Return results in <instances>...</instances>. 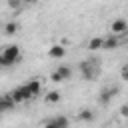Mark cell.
<instances>
[{
    "label": "cell",
    "mask_w": 128,
    "mask_h": 128,
    "mask_svg": "<svg viewBox=\"0 0 128 128\" xmlns=\"http://www.w3.org/2000/svg\"><path fill=\"white\" fill-rule=\"evenodd\" d=\"M52 122L56 124V128H70V120L66 116H56V118H52Z\"/></svg>",
    "instance_id": "14"
},
{
    "label": "cell",
    "mask_w": 128,
    "mask_h": 128,
    "mask_svg": "<svg viewBox=\"0 0 128 128\" xmlns=\"http://www.w3.org/2000/svg\"><path fill=\"white\" fill-rule=\"evenodd\" d=\"M8 94L12 96V100H14L16 104H20V102H26V100H32V96H30V92H28L26 84H22V86L14 88V90H12V92H8Z\"/></svg>",
    "instance_id": "4"
},
{
    "label": "cell",
    "mask_w": 128,
    "mask_h": 128,
    "mask_svg": "<svg viewBox=\"0 0 128 128\" xmlns=\"http://www.w3.org/2000/svg\"><path fill=\"white\" fill-rule=\"evenodd\" d=\"M14 106H16V102L12 100L10 94H0V116H2L4 112H10Z\"/></svg>",
    "instance_id": "7"
},
{
    "label": "cell",
    "mask_w": 128,
    "mask_h": 128,
    "mask_svg": "<svg viewBox=\"0 0 128 128\" xmlns=\"http://www.w3.org/2000/svg\"><path fill=\"white\" fill-rule=\"evenodd\" d=\"M44 128H56V124H54V122H52V120H48V122H46V124H44Z\"/></svg>",
    "instance_id": "20"
},
{
    "label": "cell",
    "mask_w": 128,
    "mask_h": 128,
    "mask_svg": "<svg viewBox=\"0 0 128 128\" xmlns=\"http://www.w3.org/2000/svg\"><path fill=\"white\" fill-rule=\"evenodd\" d=\"M116 94H118V86H108V88H104V90L100 92V104H102V106L110 104V100H112Z\"/></svg>",
    "instance_id": "6"
},
{
    "label": "cell",
    "mask_w": 128,
    "mask_h": 128,
    "mask_svg": "<svg viewBox=\"0 0 128 128\" xmlns=\"http://www.w3.org/2000/svg\"><path fill=\"white\" fill-rule=\"evenodd\" d=\"M0 68H8V64H6V60H4L2 54H0Z\"/></svg>",
    "instance_id": "19"
},
{
    "label": "cell",
    "mask_w": 128,
    "mask_h": 128,
    "mask_svg": "<svg viewBox=\"0 0 128 128\" xmlns=\"http://www.w3.org/2000/svg\"><path fill=\"white\" fill-rule=\"evenodd\" d=\"M80 72H82V76H84L86 80H94V78L98 76L100 68H98L96 62H92V60H84V62H80Z\"/></svg>",
    "instance_id": "2"
},
{
    "label": "cell",
    "mask_w": 128,
    "mask_h": 128,
    "mask_svg": "<svg viewBox=\"0 0 128 128\" xmlns=\"http://www.w3.org/2000/svg\"><path fill=\"white\" fill-rule=\"evenodd\" d=\"M124 32H128V22H126L124 18L112 20V24H110V34L118 36V34H124Z\"/></svg>",
    "instance_id": "5"
},
{
    "label": "cell",
    "mask_w": 128,
    "mask_h": 128,
    "mask_svg": "<svg viewBox=\"0 0 128 128\" xmlns=\"http://www.w3.org/2000/svg\"><path fill=\"white\" fill-rule=\"evenodd\" d=\"M122 80H126V82H128V66H124V68H122Z\"/></svg>",
    "instance_id": "18"
},
{
    "label": "cell",
    "mask_w": 128,
    "mask_h": 128,
    "mask_svg": "<svg viewBox=\"0 0 128 128\" xmlns=\"http://www.w3.org/2000/svg\"><path fill=\"white\" fill-rule=\"evenodd\" d=\"M44 100H46L48 104H56V102H60V92H58V90H50V92L44 96Z\"/></svg>",
    "instance_id": "13"
},
{
    "label": "cell",
    "mask_w": 128,
    "mask_h": 128,
    "mask_svg": "<svg viewBox=\"0 0 128 128\" xmlns=\"http://www.w3.org/2000/svg\"><path fill=\"white\" fill-rule=\"evenodd\" d=\"M102 44H104V38H90L88 42V50H102Z\"/></svg>",
    "instance_id": "12"
},
{
    "label": "cell",
    "mask_w": 128,
    "mask_h": 128,
    "mask_svg": "<svg viewBox=\"0 0 128 128\" xmlns=\"http://www.w3.org/2000/svg\"><path fill=\"white\" fill-rule=\"evenodd\" d=\"M8 6H10L12 10H18V8H20V2H18V0H16V2H14V0H10V2H8Z\"/></svg>",
    "instance_id": "16"
},
{
    "label": "cell",
    "mask_w": 128,
    "mask_h": 128,
    "mask_svg": "<svg viewBox=\"0 0 128 128\" xmlns=\"http://www.w3.org/2000/svg\"><path fill=\"white\" fill-rule=\"evenodd\" d=\"M120 114H122L124 118H128V104H124V106L120 108Z\"/></svg>",
    "instance_id": "17"
},
{
    "label": "cell",
    "mask_w": 128,
    "mask_h": 128,
    "mask_svg": "<svg viewBox=\"0 0 128 128\" xmlns=\"http://www.w3.org/2000/svg\"><path fill=\"white\" fill-rule=\"evenodd\" d=\"M26 88H28L30 96H32V98H36V96L40 94V90H42V82H40L38 78H32V80H28V82H26Z\"/></svg>",
    "instance_id": "9"
},
{
    "label": "cell",
    "mask_w": 128,
    "mask_h": 128,
    "mask_svg": "<svg viewBox=\"0 0 128 128\" xmlns=\"http://www.w3.org/2000/svg\"><path fill=\"white\" fill-rule=\"evenodd\" d=\"M70 76H72V68L66 66V64H60V66L50 74V80H52V82H66V80H70Z\"/></svg>",
    "instance_id": "3"
},
{
    "label": "cell",
    "mask_w": 128,
    "mask_h": 128,
    "mask_svg": "<svg viewBox=\"0 0 128 128\" xmlns=\"http://www.w3.org/2000/svg\"><path fill=\"white\" fill-rule=\"evenodd\" d=\"M120 46V40L114 36V34H108L106 38H104V44H102V50H114V48H118Z\"/></svg>",
    "instance_id": "10"
},
{
    "label": "cell",
    "mask_w": 128,
    "mask_h": 128,
    "mask_svg": "<svg viewBox=\"0 0 128 128\" xmlns=\"http://www.w3.org/2000/svg\"><path fill=\"white\" fill-rule=\"evenodd\" d=\"M18 28H20V26H18V22H14V20H12V22H6V26H4V32H6L8 36H14V34L18 32Z\"/></svg>",
    "instance_id": "15"
},
{
    "label": "cell",
    "mask_w": 128,
    "mask_h": 128,
    "mask_svg": "<svg viewBox=\"0 0 128 128\" xmlns=\"http://www.w3.org/2000/svg\"><path fill=\"white\" fill-rule=\"evenodd\" d=\"M48 56L54 58V60H60V58L66 56V48H64L62 44H52V46L48 48Z\"/></svg>",
    "instance_id": "8"
},
{
    "label": "cell",
    "mask_w": 128,
    "mask_h": 128,
    "mask_svg": "<svg viewBox=\"0 0 128 128\" xmlns=\"http://www.w3.org/2000/svg\"><path fill=\"white\" fill-rule=\"evenodd\" d=\"M0 54L4 56V60H6L8 66H14V64L20 62V46H18V44H8V46H4Z\"/></svg>",
    "instance_id": "1"
},
{
    "label": "cell",
    "mask_w": 128,
    "mask_h": 128,
    "mask_svg": "<svg viewBox=\"0 0 128 128\" xmlns=\"http://www.w3.org/2000/svg\"><path fill=\"white\" fill-rule=\"evenodd\" d=\"M78 120H80V122H92V120H94V112H92L90 108H84V110L78 112Z\"/></svg>",
    "instance_id": "11"
}]
</instances>
